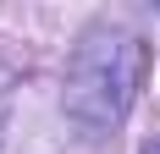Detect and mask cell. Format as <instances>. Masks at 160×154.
<instances>
[{
  "label": "cell",
  "instance_id": "cell-1",
  "mask_svg": "<svg viewBox=\"0 0 160 154\" xmlns=\"http://www.w3.org/2000/svg\"><path fill=\"white\" fill-rule=\"evenodd\" d=\"M149 72V44L144 33H132L127 22H111L99 17L94 28L72 44V61H66V121L78 127V138H111L116 127L127 121L132 99L144 88Z\"/></svg>",
  "mask_w": 160,
  "mask_h": 154
},
{
  "label": "cell",
  "instance_id": "cell-3",
  "mask_svg": "<svg viewBox=\"0 0 160 154\" xmlns=\"http://www.w3.org/2000/svg\"><path fill=\"white\" fill-rule=\"evenodd\" d=\"M144 154H160V143H155V149H144Z\"/></svg>",
  "mask_w": 160,
  "mask_h": 154
},
{
  "label": "cell",
  "instance_id": "cell-2",
  "mask_svg": "<svg viewBox=\"0 0 160 154\" xmlns=\"http://www.w3.org/2000/svg\"><path fill=\"white\" fill-rule=\"evenodd\" d=\"M11 88H17V72L0 61V138H6V116H11Z\"/></svg>",
  "mask_w": 160,
  "mask_h": 154
}]
</instances>
